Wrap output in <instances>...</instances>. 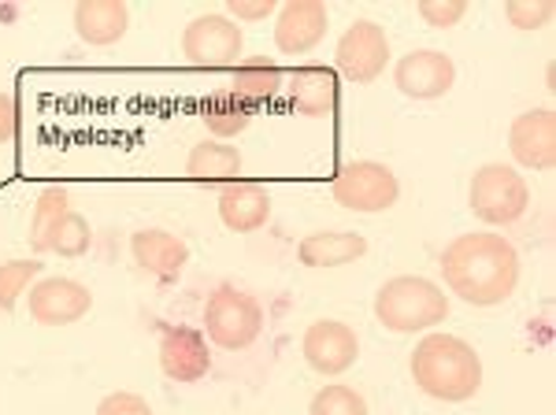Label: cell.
I'll return each mask as SVG.
<instances>
[{
  "instance_id": "obj_29",
  "label": "cell",
  "mask_w": 556,
  "mask_h": 415,
  "mask_svg": "<svg viewBox=\"0 0 556 415\" xmlns=\"http://www.w3.org/2000/svg\"><path fill=\"white\" fill-rule=\"evenodd\" d=\"M97 415H152L149 401L130 390H119V393H108L101 404H97Z\"/></svg>"
},
{
  "instance_id": "obj_27",
  "label": "cell",
  "mask_w": 556,
  "mask_h": 415,
  "mask_svg": "<svg viewBox=\"0 0 556 415\" xmlns=\"http://www.w3.org/2000/svg\"><path fill=\"white\" fill-rule=\"evenodd\" d=\"M505 20L508 26H516V30L534 34L538 26H545L553 20V4L549 0H513V4H505Z\"/></svg>"
},
{
  "instance_id": "obj_30",
  "label": "cell",
  "mask_w": 556,
  "mask_h": 415,
  "mask_svg": "<svg viewBox=\"0 0 556 415\" xmlns=\"http://www.w3.org/2000/svg\"><path fill=\"white\" fill-rule=\"evenodd\" d=\"M230 20H245V23H260L267 15H275V0H230Z\"/></svg>"
},
{
  "instance_id": "obj_23",
  "label": "cell",
  "mask_w": 556,
  "mask_h": 415,
  "mask_svg": "<svg viewBox=\"0 0 556 415\" xmlns=\"http://www.w3.org/2000/svg\"><path fill=\"white\" fill-rule=\"evenodd\" d=\"M89 238H93V234H89V223L67 208V212L49 227V234H45V249H52L56 256H83L89 249Z\"/></svg>"
},
{
  "instance_id": "obj_1",
  "label": "cell",
  "mask_w": 556,
  "mask_h": 415,
  "mask_svg": "<svg viewBox=\"0 0 556 415\" xmlns=\"http://www.w3.org/2000/svg\"><path fill=\"white\" fill-rule=\"evenodd\" d=\"M445 286L471 309L505 304L519 286V252L501 234H460L442 252Z\"/></svg>"
},
{
  "instance_id": "obj_11",
  "label": "cell",
  "mask_w": 556,
  "mask_h": 415,
  "mask_svg": "<svg viewBox=\"0 0 556 415\" xmlns=\"http://www.w3.org/2000/svg\"><path fill=\"white\" fill-rule=\"evenodd\" d=\"M89 309H93V293L75 278H41L30 290V319L41 327H67Z\"/></svg>"
},
{
  "instance_id": "obj_18",
  "label": "cell",
  "mask_w": 556,
  "mask_h": 415,
  "mask_svg": "<svg viewBox=\"0 0 556 415\" xmlns=\"http://www.w3.org/2000/svg\"><path fill=\"white\" fill-rule=\"evenodd\" d=\"M130 12L123 0H83L75 4V34L86 45H115L127 34Z\"/></svg>"
},
{
  "instance_id": "obj_28",
  "label": "cell",
  "mask_w": 556,
  "mask_h": 415,
  "mask_svg": "<svg viewBox=\"0 0 556 415\" xmlns=\"http://www.w3.org/2000/svg\"><path fill=\"white\" fill-rule=\"evenodd\" d=\"M419 15H424V23L445 30V26H456L464 15H468V0H424V4H419Z\"/></svg>"
},
{
  "instance_id": "obj_10",
  "label": "cell",
  "mask_w": 556,
  "mask_h": 415,
  "mask_svg": "<svg viewBox=\"0 0 556 415\" xmlns=\"http://www.w3.org/2000/svg\"><path fill=\"white\" fill-rule=\"evenodd\" d=\"M304 360H308L312 372L319 375H342L356 364V353H361V341H356V330L345 327L338 319H319L304 330V345H301Z\"/></svg>"
},
{
  "instance_id": "obj_4",
  "label": "cell",
  "mask_w": 556,
  "mask_h": 415,
  "mask_svg": "<svg viewBox=\"0 0 556 415\" xmlns=\"http://www.w3.org/2000/svg\"><path fill=\"white\" fill-rule=\"evenodd\" d=\"M204 330L219 349H249L264 330V312H260L256 297H249L238 286L223 282L215 286L208 304H204Z\"/></svg>"
},
{
  "instance_id": "obj_15",
  "label": "cell",
  "mask_w": 556,
  "mask_h": 415,
  "mask_svg": "<svg viewBox=\"0 0 556 415\" xmlns=\"http://www.w3.org/2000/svg\"><path fill=\"white\" fill-rule=\"evenodd\" d=\"M130 252H134V264L149 271V275L164 278V282L178 278V271L190 260V246L167 230H138L130 238Z\"/></svg>"
},
{
  "instance_id": "obj_2",
  "label": "cell",
  "mask_w": 556,
  "mask_h": 415,
  "mask_svg": "<svg viewBox=\"0 0 556 415\" xmlns=\"http://www.w3.org/2000/svg\"><path fill=\"white\" fill-rule=\"evenodd\" d=\"M412 378H416V390L434 401L460 404L479 393L482 360L456 334H427L412 353Z\"/></svg>"
},
{
  "instance_id": "obj_5",
  "label": "cell",
  "mask_w": 556,
  "mask_h": 415,
  "mask_svg": "<svg viewBox=\"0 0 556 415\" xmlns=\"http://www.w3.org/2000/svg\"><path fill=\"white\" fill-rule=\"evenodd\" d=\"M471 212L490 227H508V223L523 219L531 208V189H527L523 175L508 164H486L475 171L471 178Z\"/></svg>"
},
{
  "instance_id": "obj_31",
  "label": "cell",
  "mask_w": 556,
  "mask_h": 415,
  "mask_svg": "<svg viewBox=\"0 0 556 415\" xmlns=\"http://www.w3.org/2000/svg\"><path fill=\"white\" fill-rule=\"evenodd\" d=\"M15 130H20V112H15V101L8 93H0V146H8V141L15 138Z\"/></svg>"
},
{
  "instance_id": "obj_13",
  "label": "cell",
  "mask_w": 556,
  "mask_h": 415,
  "mask_svg": "<svg viewBox=\"0 0 556 415\" xmlns=\"http://www.w3.org/2000/svg\"><path fill=\"white\" fill-rule=\"evenodd\" d=\"M330 26L327 4L319 0H290V4L278 8V23H275V45L286 56H304L323 41Z\"/></svg>"
},
{
  "instance_id": "obj_24",
  "label": "cell",
  "mask_w": 556,
  "mask_h": 415,
  "mask_svg": "<svg viewBox=\"0 0 556 415\" xmlns=\"http://www.w3.org/2000/svg\"><path fill=\"white\" fill-rule=\"evenodd\" d=\"M67 208H71V197H67V189H60V186L45 189V193L38 197L34 215H30V246H34V252H45V234H49V227L67 212Z\"/></svg>"
},
{
  "instance_id": "obj_8",
  "label": "cell",
  "mask_w": 556,
  "mask_h": 415,
  "mask_svg": "<svg viewBox=\"0 0 556 415\" xmlns=\"http://www.w3.org/2000/svg\"><path fill=\"white\" fill-rule=\"evenodd\" d=\"M245 34L230 15H197L182 30V52L197 67H227L241 56Z\"/></svg>"
},
{
  "instance_id": "obj_19",
  "label": "cell",
  "mask_w": 556,
  "mask_h": 415,
  "mask_svg": "<svg viewBox=\"0 0 556 415\" xmlns=\"http://www.w3.org/2000/svg\"><path fill=\"white\" fill-rule=\"evenodd\" d=\"M290 108L312 120L334 115L338 108V71L330 67H301L290 78Z\"/></svg>"
},
{
  "instance_id": "obj_12",
  "label": "cell",
  "mask_w": 556,
  "mask_h": 415,
  "mask_svg": "<svg viewBox=\"0 0 556 415\" xmlns=\"http://www.w3.org/2000/svg\"><path fill=\"white\" fill-rule=\"evenodd\" d=\"M508 152L519 167L545 171L556 160V115L549 108H534L523 112L508 126Z\"/></svg>"
},
{
  "instance_id": "obj_6",
  "label": "cell",
  "mask_w": 556,
  "mask_h": 415,
  "mask_svg": "<svg viewBox=\"0 0 556 415\" xmlns=\"http://www.w3.org/2000/svg\"><path fill=\"white\" fill-rule=\"evenodd\" d=\"M330 193H334V201L349 208V212L375 215L397 204L401 183L390 167L379 164V160H353V164L338 167L334 183H330Z\"/></svg>"
},
{
  "instance_id": "obj_22",
  "label": "cell",
  "mask_w": 556,
  "mask_h": 415,
  "mask_svg": "<svg viewBox=\"0 0 556 415\" xmlns=\"http://www.w3.org/2000/svg\"><path fill=\"white\" fill-rule=\"evenodd\" d=\"M253 115H256L253 108L241 104L230 93H212L201 101V123L208 126L215 138H238V134H245Z\"/></svg>"
},
{
  "instance_id": "obj_16",
  "label": "cell",
  "mask_w": 556,
  "mask_h": 415,
  "mask_svg": "<svg viewBox=\"0 0 556 415\" xmlns=\"http://www.w3.org/2000/svg\"><path fill=\"white\" fill-rule=\"evenodd\" d=\"M219 219L235 234H253L271 219V197L260 183H230L219 193Z\"/></svg>"
},
{
  "instance_id": "obj_17",
  "label": "cell",
  "mask_w": 556,
  "mask_h": 415,
  "mask_svg": "<svg viewBox=\"0 0 556 415\" xmlns=\"http://www.w3.org/2000/svg\"><path fill=\"white\" fill-rule=\"evenodd\" d=\"M367 252V238L364 234H353V230H319V234H308L301 241L298 256L304 267L312 271H327V267H345L353 260H361Z\"/></svg>"
},
{
  "instance_id": "obj_9",
  "label": "cell",
  "mask_w": 556,
  "mask_h": 415,
  "mask_svg": "<svg viewBox=\"0 0 556 415\" xmlns=\"http://www.w3.org/2000/svg\"><path fill=\"white\" fill-rule=\"evenodd\" d=\"M393 83L412 101H434V97H445L456 83V63L453 56L438 49H416L408 56L397 60L393 67Z\"/></svg>"
},
{
  "instance_id": "obj_21",
  "label": "cell",
  "mask_w": 556,
  "mask_h": 415,
  "mask_svg": "<svg viewBox=\"0 0 556 415\" xmlns=\"http://www.w3.org/2000/svg\"><path fill=\"white\" fill-rule=\"evenodd\" d=\"M241 167H245V160L227 141H201L186 156V175L204 178V186H215V178H238Z\"/></svg>"
},
{
  "instance_id": "obj_26",
  "label": "cell",
  "mask_w": 556,
  "mask_h": 415,
  "mask_svg": "<svg viewBox=\"0 0 556 415\" xmlns=\"http://www.w3.org/2000/svg\"><path fill=\"white\" fill-rule=\"evenodd\" d=\"M308 415H367V401L353 386H327L312 397Z\"/></svg>"
},
{
  "instance_id": "obj_7",
  "label": "cell",
  "mask_w": 556,
  "mask_h": 415,
  "mask_svg": "<svg viewBox=\"0 0 556 415\" xmlns=\"http://www.w3.org/2000/svg\"><path fill=\"white\" fill-rule=\"evenodd\" d=\"M338 75H345L349 83H375L390 63V38L379 23L356 20L338 41L334 52Z\"/></svg>"
},
{
  "instance_id": "obj_20",
  "label": "cell",
  "mask_w": 556,
  "mask_h": 415,
  "mask_svg": "<svg viewBox=\"0 0 556 415\" xmlns=\"http://www.w3.org/2000/svg\"><path fill=\"white\" fill-rule=\"evenodd\" d=\"M278 93H282V71H278V63L264 60V56H253L235 71L230 97H238V101L249 104L253 112L264 104H271Z\"/></svg>"
},
{
  "instance_id": "obj_3",
  "label": "cell",
  "mask_w": 556,
  "mask_h": 415,
  "mask_svg": "<svg viewBox=\"0 0 556 415\" xmlns=\"http://www.w3.org/2000/svg\"><path fill=\"white\" fill-rule=\"evenodd\" d=\"M450 301H445L442 286L419 275H397L379 286L375 293V319L393 334H416L445 323Z\"/></svg>"
},
{
  "instance_id": "obj_14",
  "label": "cell",
  "mask_w": 556,
  "mask_h": 415,
  "mask_svg": "<svg viewBox=\"0 0 556 415\" xmlns=\"http://www.w3.org/2000/svg\"><path fill=\"white\" fill-rule=\"evenodd\" d=\"M160 367H164V375L172 382H197V378H204L212 367L208 338L190 327H167L164 338H160Z\"/></svg>"
},
{
  "instance_id": "obj_25",
  "label": "cell",
  "mask_w": 556,
  "mask_h": 415,
  "mask_svg": "<svg viewBox=\"0 0 556 415\" xmlns=\"http://www.w3.org/2000/svg\"><path fill=\"white\" fill-rule=\"evenodd\" d=\"M38 271H45L41 260H8V264H0V312L15 309V301L34 282Z\"/></svg>"
}]
</instances>
